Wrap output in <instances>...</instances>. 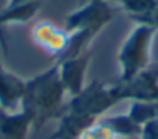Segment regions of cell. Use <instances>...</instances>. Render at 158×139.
I'll use <instances>...</instances> for the list:
<instances>
[{
    "label": "cell",
    "instance_id": "obj_1",
    "mask_svg": "<svg viewBox=\"0 0 158 139\" xmlns=\"http://www.w3.org/2000/svg\"><path fill=\"white\" fill-rule=\"evenodd\" d=\"M123 101L125 96L119 82L113 85H106L101 81L86 84L77 96L66 102L61 117L57 119L59 126L51 139H77L82 131L104 117L110 109Z\"/></svg>",
    "mask_w": 158,
    "mask_h": 139
},
{
    "label": "cell",
    "instance_id": "obj_2",
    "mask_svg": "<svg viewBox=\"0 0 158 139\" xmlns=\"http://www.w3.org/2000/svg\"><path fill=\"white\" fill-rule=\"evenodd\" d=\"M66 96L59 79L57 64L25 81L20 109L31 117L34 133L40 131L49 121L61 117L66 106Z\"/></svg>",
    "mask_w": 158,
    "mask_h": 139
},
{
    "label": "cell",
    "instance_id": "obj_3",
    "mask_svg": "<svg viewBox=\"0 0 158 139\" xmlns=\"http://www.w3.org/2000/svg\"><path fill=\"white\" fill-rule=\"evenodd\" d=\"M116 9L110 0H88L82 7L71 12L66 18V30L71 34L69 46L57 61L88 52L93 40L111 24Z\"/></svg>",
    "mask_w": 158,
    "mask_h": 139
},
{
    "label": "cell",
    "instance_id": "obj_4",
    "mask_svg": "<svg viewBox=\"0 0 158 139\" xmlns=\"http://www.w3.org/2000/svg\"><path fill=\"white\" fill-rule=\"evenodd\" d=\"M158 29L150 24H136L118 50L119 81H130L152 66L153 44Z\"/></svg>",
    "mask_w": 158,
    "mask_h": 139
},
{
    "label": "cell",
    "instance_id": "obj_5",
    "mask_svg": "<svg viewBox=\"0 0 158 139\" xmlns=\"http://www.w3.org/2000/svg\"><path fill=\"white\" fill-rule=\"evenodd\" d=\"M93 54L91 50L73 57H64L57 61L59 67V79L67 96L74 97L86 87V74H88L89 64H91Z\"/></svg>",
    "mask_w": 158,
    "mask_h": 139
},
{
    "label": "cell",
    "instance_id": "obj_6",
    "mask_svg": "<svg viewBox=\"0 0 158 139\" xmlns=\"http://www.w3.org/2000/svg\"><path fill=\"white\" fill-rule=\"evenodd\" d=\"M71 34L66 27L61 29L51 20H40L32 29V40L39 49L47 52L49 55H54L56 59L62 57L69 46Z\"/></svg>",
    "mask_w": 158,
    "mask_h": 139
},
{
    "label": "cell",
    "instance_id": "obj_7",
    "mask_svg": "<svg viewBox=\"0 0 158 139\" xmlns=\"http://www.w3.org/2000/svg\"><path fill=\"white\" fill-rule=\"evenodd\" d=\"M121 84L125 101H158V67H148L130 81H118Z\"/></svg>",
    "mask_w": 158,
    "mask_h": 139
},
{
    "label": "cell",
    "instance_id": "obj_8",
    "mask_svg": "<svg viewBox=\"0 0 158 139\" xmlns=\"http://www.w3.org/2000/svg\"><path fill=\"white\" fill-rule=\"evenodd\" d=\"M25 81L17 74L3 67L0 70V109L15 112L22 106V97L25 92Z\"/></svg>",
    "mask_w": 158,
    "mask_h": 139
},
{
    "label": "cell",
    "instance_id": "obj_9",
    "mask_svg": "<svg viewBox=\"0 0 158 139\" xmlns=\"http://www.w3.org/2000/svg\"><path fill=\"white\" fill-rule=\"evenodd\" d=\"M31 133L32 121L22 109L15 112L0 109V139H29Z\"/></svg>",
    "mask_w": 158,
    "mask_h": 139
},
{
    "label": "cell",
    "instance_id": "obj_10",
    "mask_svg": "<svg viewBox=\"0 0 158 139\" xmlns=\"http://www.w3.org/2000/svg\"><path fill=\"white\" fill-rule=\"evenodd\" d=\"M44 0H20V2L10 3L0 12V29L7 30L9 25L14 24H27L35 17L40 10Z\"/></svg>",
    "mask_w": 158,
    "mask_h": 139
},
{
    "label": "cell",
    "instance_id": "obj_11",
    "mask_svg": "<svg viewBox=\"0 0 158 139\" xmlns=\"http://www.w3.org/2000/svg\"><path fill=\"white\" fill-rule=\"evenodd\" d=\"M126 114L133 122L143 127L146 122L156 119V106L155 102H146V101H130Z\"/></svg>",
    "mask_w": 158,
    "mask_h": 139
},
{
    "label": "cell",
    "instance_id": "obj_12",
    "mask_svg": "<svg viewBox=\"0 0 158 139\" xmlns=\"http://www.w3.org/2000/svg\"><path fill=\"white\" fill-rule=\"evenodd\" d=\"M77 139H121V136L113 129V126L108 122L106 117H101L98 122L89 126L86 131H82Z\"/></svg>",
    "mask_w": 158,
    "mask_h": 139
},
{
    "label": "cell",
    "instance_id": "obj_13",
    "mask_svg": "<svg viewBox=\"0 0 158 139\" xmlns=\"http://www.w3.org/2000/svg\"><path fill=\"white\" fill-rule=\"evenodd\" d=\"M138 139H158V119L146 122L141 129V134Z\"/></svg>",
    "mask_w": 158,
    "mask_h": 139
},
{
    "label": "cell",
    "instance_id": "obj_14",
    "mask_svg": "<svg viewBox=\"0 0 158 139\" xmlns=\"http://www.w3.org/2000/svg\"><path fill=\"white\" fill-rule=\"evenodd\" d=\"M138 24H150V25H153V27L158 29V0H155V9L152 10V14H150L143 22H138Z\"/></svg>",
    "mask_w": 158,
    "mask_h": 139
},
{
    "label": "cell",
    "instance_id": "obj_15",
    "mask_svg": "<svg viewBox=\"0 0 158 139\" xmlns=\"http://www.w3.org/2000/svg\"><path fill=\"white\" fill-rule=\"evenodd\" d=\"M0 47L3 52H9V39H7V32L0 29Z\"/></svg>",
    "mask_w": 158,
    "mask_h": 139
},
{
    "label": "cell",
    "instance_id": "obj_16",
    "mask_svg": "<svg viewBox=\"0 0 158 139\" xmlns=\"http://www.w3.org/2000/svg\"><path fill=\"white\" fill-rule=\"evenodd\" d=\"M155 106H156V119H158V101H155Z\"/></svg>",
    "mask_w": 158,
    "mask_h": 139
},
{
    "label": "cell",
    "instance_id": "obj_17",
    "mask_svg": "<svg viewBox=\"0 0 158 139\" xmlns=\"http://www.w3.org/2000/svg\"><path fill=\"white\" fill-rule=\"evenodd\" d=\"M3 69V66H2V62H0V70H2Z\"/></svg>",
    "mask_w": 158,
    "mask_h": 139
},
{
    "label": "cell",
    "instance_id": "obj_18",
    "mask_svg": "<svg viewBox=\"0 0 158 139\" xmlns=\"http://www.w3.org/2000/svg\"><path fill=\"white\" fill-rule=\"evenodd\" d=\"M110 2H118V0H110Z\"/></svg>",
    "mask_w": 158,
    "mask_h": 139
}]
</instances>
